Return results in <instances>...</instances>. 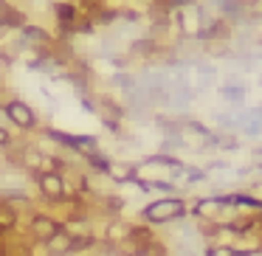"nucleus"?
Listing matches in <instances>:
<instances>
[{
  "instance_id": "nucleus-1",
  "label": "nucleus",
  "mask_w": 262,
  "mask_h": 256,
  "mask_svg": "<svg viewBox=\"0 0 262 256\" xmlns=\"http://www.w3.org/2000/svg\"><path fill=\"white\" fill-rule=\"evenodd\" d=\"M189 214L186 200L183 197H161L155 203L144 205L141 208V220L149 225H161V222H178Z\"/></svg>"
},
{
  "instance_id": "nucleus-2",
  "label": "nucleus",
  "mask_w": 262,
  "mask_h": 256,
  "mask_svg": "<svg viewBox=\"0 0 262 256\" xmlns=\"http://www.w3.org/2000/svg\"><path fill=\"white\" fill-rule=\"evenodd\" d=\"M34 180H37V189H40L42 200H48V203H65L74 194L59 172H40Z\"/></svg>"
},
{
  "instance_id": "nucleus-3",
  "label": "nucleus",
  "mask_w": 262,
  "mask_h": 256,
  "mask_svg": "<svg viewBox=\"0 0 262 256\" xmlns=\"http://www.w3.org/2000/svg\"><path fill=\"white\" fill-rule=\"evenodd\" d=\"M62 220H57L54 214H48V211H34L29 220V234L34 242H46V239H51L57 231H62Z\"/></svg>"
},
{
  "instance_id": "nucleus-4",
  "label": "nucleus",
  "mask_w": 262,
  "mask_h": 256,
  "mask_svg": "<svg viewBox=\"0 0 262 256\" xmlns=\"http://www.w3.org/2000/svg\"><path fill=\"white\" fill-rule=\"evenodd\" d=\"M3 113H6V119L12 121L14 127H20V130H34L37 127V113L26 102H20V99H12V102L3 104Z\"/></svg>"
},
{
  "instance_id": "nucleus-5",
  "label": "nucleus",
  "mask_w": 262,
  "mask_h": 256,
  "mask_svg": "<svg viewBox=\"0 0 262 256\" xmlns=\"http://www.w3.org/2000/svg\"><path fill=\"white\" fill-rule=\"evenodd\" d=\"M42 248H46V256H71L74 253V234H71L68 228H62V231H57L51 239H46Z\"/></svg>"
},
{
  "instance_id": "nucleus-6",
  "label": "nucleus",
  "mask_w": 262,
  "mask_h": 256,
  "mask_svg": "<svg viewBox=\"0 0 262 256\" xmlns=\"http://www.w3.org/2000/svg\"><path fill=\"white\" fill-rule=\"evenodd\" d=\"M20 222V211L14 203H9V200H0V239L9 237V234L17 228Z\"/></svg>"
},
{
  "instance_id": "nucleus-7",
  "label": "nucleus",
  "mask_w": 262,
  "mask_h": 256,
  "mask_svg": "<svg viewBox=\"0 0 262 256\" xmlns=\"http://www.w3.org/2000/svg\"><path fill=\"white\" fill-rule=\"evenodd\" d=\"M0 26H9V29H23L26 17H23V12H17V9H12L9 3H3V0H0Z\"/></svg>"
},
{
  "instance_id": "nucleus-8",
  "label": "nucleus",
  "mask_w": 262,
  "mask_h": 256,
  "mask_svg": "<svg viewBox=\"0 0 262 256\" xmlns=\"http://www.w3.org/2000/svg\"><path fill=\"white\" fill-rule=\"evenodd\" d=\"M110 180H116V183H133L138 177V166H133V164H119V166H110Z\"/></svg>"
},
{
  "instance_id": "nucleus-9",
  "label": "nucleus",
  "mask_w": 262,
  "mask_h": 256,
  "mask_svg": "<svg viewBox=\"0 0 262 256\" xmlns=\"http://www.w3.org/2000/svg\"><path fill=\"white\" fill-rule=\"evenodd\" d=\"M169 253H172V250L166 248V245L161 242L158 237H155V239H149V242L138 245V248H136V253H133V256H169Z\"/></svg>"
},
{
  "instance_id": "nucleus-10",
  "label": "nucleus",
  "mask_w": 262,
  "mask_h": 256,
  "mask_svg": "<svg viewBox=\"0 0 262 256\" xmlns=\"http://www.w3.org/2000/svg\"><path fill=\"white\" fill-rule=\"evenodd\" d=\"M85 160H88V166H91V172H96V175H104V177L110 175V166H113V164H110V160L104 158L102 152H93V155H88Z\"/></svg>"
},
{
  "instance_id": "nucleus-11",
  "label": "nucleus",
  "mask_w": 262,
  "mask_h": 256,
  "mask_svg": "<svg viewBox=\"0 0 262 256\" xmlns=\"http://www.w3.org/2000/svg\"><path fill=\"white\" fill-rule=\"evenodd\" d=\"M23 40L31 42V45H46L51 37H48L42 29H37V26H23Z\"/></svg>"
},
{
  "instance_id": "nucleus-12",
  "label": "nucleus",
  "mask_w": 262,
  "mask_h": 256,
  "mask_svg": "<svg viewBox=\"0 0 262 256\" xmlns=\"http://www.w3.org/2000/svg\"><path fill=\"white\" fill-rule=\"evenodd\" d=\"M203 256H245L239 248H231V245H206Z\"/></svg>"
},
{
  "instance_id": "nucleus-13",
  "label": "nucleus",
  "mask_w": 262,
  "mask_h": 256,
  "mask_svg": "<svg viewBox=\"0 0 262 256\" xmlns=\"http://www.w3.org/2000/svg\"><path fill=\"white\" fill-rule=\"evenodd\" d=\"M220 96L226 99V102H231V104H243L245 87L243 85H226V87H220Z\"/></svg>"
},
{
  "instance_id": "nucleus-14",
  "label": "nucleus",
  "mask_w": 262,
  "mask_h": 256,
  "mask_svg": "<svg viewBox=\"0 0 262 256\" xmlns=\"http://www.w3.org/2000/svg\"><path fill=\"white\" fill-rule=\"evenodd\" d=\"M54 14H57L62 23H74L76 20V6H71V3H57V6H54Z\"/></svg>"
},
{
  "instance_id": "nucleus-15",
  "label": "nucleus",
  "mask_w": 262,
  "mask_h": 256,
  "mask_svg": "<svg viewBox=\"0 0 262 256\" xmlns=\"http://www.w3.org/2000/svg\"><path fill=\"white\" fill-rule=\"evenodd\" d=\"M14 147V138L6 127H0V149H12Z\"/></svg>"
},
{
  "instance_id": "nucleus-16",
  "label": "nucleus",
  "mask_w": 262,
  "mask_h": 256,
  "mask_svg": "<svg viewBox=\"0 0 262 256\" xmlns=\"http://www.w3.org/2000/svg\"><path fill=\"white\" fill-rule=\"evenodd\" d=\"M237 3H254V0H237Z\"/></svg>"
}]
</instances>
